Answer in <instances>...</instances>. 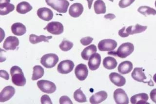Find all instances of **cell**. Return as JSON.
I'll list each match as a JSON object with an SVG mask.
<instances>
[{"mask_svg": "<svg viewBox=\"0 0 156 104\" xmlns=\"http://www.w3.org/2000/svg\"><path fill=\"white\" fill-rule=\"evenodd\" d=\"M134 50V46L133 44L125 43L121 45L116 52H109L108 54L124 59L132 53Z\"/></svg>", "mask_w": 156, "mask_h": 104, "instance_id": "1", "label": "cell"}, {"mask_svg": "<svg viewBox=\"0 0 156 104\" xmlns=\"http://www.w3.org/2000/svg\"><path fill=\"white\" fill-rule=\"evenodd\" d=\"M10 74L13 83L17 86L23 87L26 84V79L22 69L18 66H13L10 69Z\"/></svg>", "mask_w": 156, "mask_h": 104, "instance_id": "2", "label": "cell"}, {"mask_svg": "<svg viewBox=\"0 0 156 104\" xmlns=\"http://www.w3.org/2000/svg\"><path fill=\"white\" fill-rule=\"evenodd\" d=\"M48 5L61 13H65L67 11L69 3L67 0H45Z\"/></svg>", "mask_w": 156, "mask_h": 104, "instance_id": "3", "label": "cell"}, {"mask_svg": "<svg viewBox=\"0 0 156 104\" xmlns=\"http://www.w3.org/2000/svg\"><path fill=\"white\" fill-rule=\"evenodd\" d=\"M58 56L56 54L49 53L44 55L41 58V63L46 68L51 69L56 66L58 62Z\"/></svg>", "mask_w": 156, "mask_h": 104, "instance_id": "4", "label": "cell"}, {"mask_svg": "<svg viewBox=\"0 0 156 104\" xmlns=\"http://www.w3.org/2000/svg\"><path fill=\"white\" fill-rule=\"evenodd\" d=\"M37 86L41 91L48 94L54 93L57 88L55 84L45 80H41L38 81Z\"/></svg>", "mask_w": 156, "mask_h": 104, "instance_id": "5", "label": "cell"}, {"mask_svg": "<svg viewBox=\"0 0 156 104\" xmlns=\"http://www.w3.org/2000/svg\"><path fill=\"white\" fill-rule=\"evenodd\" d=\"M117 42L112 39H104L98 44V48L101 52H111L117 48Z\"/></svg>", "mask_w": 156, "mask_h": 104, "instance_id": "6", "label": "cell"}, {"mask_svg": "<svg viewBox=\"0 0 156 104\" xmlns=\"http://www.w3.org/2000/svg\"><path fill=\"white\" fill-rule=\"evenodd\" d=\"M44 30L53 35H60L63 33V26L62 23L58 22H51L48 23Z\"/></svg>", "mask_w": 156, "mask_h": 104, "instance_id": "7", "label": "cell"}, {"mask_svg": "<svg viewBox=\"0 0 156 104\" xmlns=\"http://www.w3.org/2000/svg\"><path fill=\"white\" fill-rule=\"evenodd\" d=\"M74 66V63L72 61L63 60L58 64L57 67L58 71L62 74H66L73 70Z\"/></svg>", "mask_w": 156, "mask_h": 104, "instance_id": "8", "label": "cell"}, {"mask_svg": "<svg viewBox=\"0 0 156 104\" xmlns=\"http://www.w3.org/2000/svg\"><path fill=\"white\" fill-rule=\"evenodd\" d=\"M114 99L117 104H129L128 96L125 91L122 88H118L115 91Z\"/></svg>", "mask_w": 156, "mask_h": 104, "instance_id": "9", "label": "cell"}, {"mask_svg": "<svg viewBox=\"0 0 156 104\" xmlns=\"http://www.w3.org/2000/svg\"><path fill=\"white\" fill-rule=\"evenodd\" d=\"M15 93V89L11 86H6L0 93V102L1 103L9 100Z\"/></svg>", "mask_w": 156, "mask_h": 104, "instance_id": "10", "label": "cell"}, {"mask_svg": "<svg viewBox=\"0 0 156 104\" xmlns=\"http://www.w3.org/2000/svg\"><path fill=\"white\" fill-rule=\"evenodd\" d=\"M19 45V40L16 36H9L4 41L3 48L6 50H14Z\"/></svg>", "mask_w": 156, "mask_h": 104, "instance_id": "11", "label": "cell"}, {"mask_svg": "<svg viewBox=\"0 0 156 104\" xmlns=\"http://www.w3.org/2000/svg\"><path fill=\"white\" fill-rule=\"evenodd\" d=\"M76 76L80 81H84L88 74V70L85 64H80L77 65L75 70Z\"/></svg>", "mask_w": 156, "mask_h": 104, "instance_id": "12", "label": "cell"}, {"mask_svg": "<svg viewBox=\"0 0 156 104\" xmlns=\"http://www.w3.org/2000/svg\"><path fill=\"white\" fill-rule=\"evenodd\" d=\"M101 63V56L99 53H95L90 56L88 65L89 69L93 71L99 69Z\"/></svg>", "mask_w": 156, "mask_h": 104, "instance_id": "13", "label": "cell"}, {"mask_svg": "<svg viewBox=\"0 0 156 104\" xmlns=\"http://www.w3.org/2000/svg\"><path fill=\"white\" fill-rule=\"evenodd\" d=\"M37 15L41 20L49 21L53 17L52 11L47 8H40L37 11Z\"/></svg>", "mask_w": 156, "mask_h": 104, "instance_id": "14", "label": "cell"}, {"mask_svg": "<svg viewBox=\"0 0 156 104\" xmlns=\"http://www.w3.org/2000/svg\"><path fill=\"white\" fill-rule=\"evenodd\" d=\"M108 94L106 91H100L91 96L89 99V101L91 104H100L105 100Z\"/></svg>", "mask_w": 156, "mask_h": 104, "instance_id": "15", "label": "cell"}, {"mask_svg": "<svg viewBox=\"0 0 156 104\" xmlns=\"http://www.w3.org/2000/svg\"><path fill=\"white\" fill-rule=\"evenodd\" d=\"M109 79L112 83L117 87H122L126 83V78L116 72H112L110 74Z\"/></svg>", "mask_w": 156, "mask_h": 104, "instance_id": "16", "label": "cell"}, {"mask_svg": "<svg viewBox=\"0 0 156 104\" xmlns=\"http://www.w3.org/2000/svg\"><path fill=\"white\" fill-rule=\"evenodd\" d=\"M83 11V6L80 3H75L71 5L69 9V14L71 17L78 18L82 15Z\"/></svg>", "mask_w": 156, "mask_h": 104, "instance_id": "17", "label": "cell"}, {"mask_svg": "<svg viewBox=\"0 0 156 104\" xmlns=\"http://www.w3.org/2000/svg\"><path fill=\"white\" fill-rule=\"evenodd\" d=\"M149 99L147 94L145 93H139L132 96L130 99L131 103L132 104H148L147 102Z\"/></svg>", "mask_w": 156, "mask_h": 104, "instance_id": "18", "label": "cell"}, {"mask_svg": "<svg viewBox=\"0 0 156 104\" xmlns=\"http://www.w3.org/2000/svg\"><path fill=\"white\" fill-rule=\"evenodd\" d=\"M131 76L133 79L138 82H143L144 83H147L144 81V80H146L147 78L143 71V69L142 67L135 68L132 73Z\"/></svg>", "mask_w": 156, "mask_h": 104, "instance_id": "19", "label": "cell"}, {"mask_svg": "<svg viewBox=\"0 0 156 104\" xmlns=\"http://www.w3.org/2000/svg\"><path fill=\"white\" fill-rule=\"evenodd\" d=\"M11 31L14 34L17 36H22L27 32L26 26L21 23H16L12 25Z\"/></svg>", "mask_w": 156, "mask_h": 104, "instance_id": "20", "label": "cell"}, {"mask_svg": "<svg viewBox=\"0 0 156 104\" xmlns=\"http://www.w3.org/2000/svg\"><path fill=\"white\" fill-rule=\"evenodd\" d=\"M133 67V64L130 61H125L119 64L118 70L122 74H126L131 71Z\"/></svg>", "mask_w": 156, "mask_h": 104, "instance_id": "21", "label": "cell"}, {"mask_svg": "<svg viewBox=\"0 0 156 104\" xmlns=\"http://www.w3.org/2000/svg\"><path fill=\"white\" fill-rule=\"evenodd\" d=\"M97 51L96 46L94 45H91L85 48L82 52L81 56L82 58L85 60H88L90 56L95 53H96Z\"/></svg>", "mask_w": 156, "mask_h": 104, "instance_id": "22", "label": "cell"}, {"mask_svg": "<svg viewBox=\"0 0 156 104\" xmlns=\"http://www.w3.org/2000/svg\"><path fill=\"white\" fill-rule=\"evenodd\" d=\"M147 28V26H143L137 23L135 26H130L126 30V31L129 35H133L140 33L146 30Z\"/></svg>", "mask_w": 156, "mask_h": 104, "instance_id": "23", "label": "cell"}, {"mask_svg": "<svg viewBox=\"0 0 156 104\" xmlns=\"http://www.w3.org/2000/svg\"><path fill=\"white\" fill-rule=\"evenodd\" d=\"M52 38V36H45L44 35L38 36L36 35L35 34L30 35L29 36V41L32 44H36L37 43H40V42H49V40L51 39Z\"/></svg>", "mask_w": 156, "mask_h": 104, "instance_id": "24", "label": "cell"}, {"mask_svg": "<svg viewBox=\"0 0 156 104\" xmlns=\"http://www.w3.org/2000/svg\"><path fill=\"white\" fill-rule=\"evenodd\" d=\"M117 65L118 63L116 59L112 57H106L103 60L104 66L107 70H113L117 67Z\"/></svg>", "mask_w": 156, "mask_h": 104, "instance_id": "25", "label": "cell"}, {"mask_svg": "<svg viewBox=\"0 0 156 104\" xmlns=\"http://www.w3.org/2000/svg\"><path fill=\"white\" fill-rule=\"evenodd\" d=\"M32 6L27 2H22L17 5L16 10L19 13L24 14L32 9Z\"/></svg>", "mask_w": 156, "mask_h": 104, "instance_id": "26", "label": "cell"}, {"mask_svg": "<svg viewBox=\"0 0 156 104\" xmlns=\"http://www.w3.org/2000/svg\"><path fill=\"white\" fill-rule=\"evenodd\" d=\"M15 6L9 3L0 4V15H6L14 10Z\"/></svg>", "mask_w": 156, "mask_h": 104, "instance_id": "27", "label": "cell"}, {"mask_svg": "<svg viewBox=\"0 0 156 104\" xmlns=\"http://www.w3.org/2000/svg\"><path fill=\"white\" fill-rule=\"evenodd\" d=\"M94 8L97 14H105L106 13V5L102 0H97L94 3Z\"/></svg>", "mask_w": 156, "mask_h": 104, "instance_id": "28", "label": "cell"}, {"mask_svg": "<svg viewBox=\"0 0 156 104\" xmlns=\"http://www.w3.org/2000/svg\"><path fill=\"white\" fill-rule=\"evenodd\" d=\"M44 69L40 66H35L33 67V74L32 77V80L33 81H36L39 79L41 78L44 76Z\"/></svg>", "mask_w": 156, "mask_h": 104, "instance_id": "29", "label": "cell"}, {"mask_svg": "<svg viewBox=\"0 0 156 104\" xmlns=\"http://www.w3.org/2000/svg\"><path fill=\"white\" fill-rule=\"evenodd\" d=\"M138 11L144 16H148L149 15H156V10L153 8L148 6H141L138 9Z\"/></svg>", "mask_w": 156, "mask_h": 104, "instance_id": "30", "label": "cell"}, {"mask_svg": "<svg viewBox=\"0 0 156 104\" xmlns=\"http://www.w3.org/2000/svg\"><path fill=\"white\" fill-rule=\"evenodd\" d=\"M75 100L79 103H84L87 102V97L81 90V88L77 89L74 93Z\"/></svg>", "mask_w": 156, "mask_h": 104, "instance_id": "31", "label": "cell"}, {"mask_svg": "<svg viewBox=\"0 0 156 104\" xmlns=\"http://www.w3.org/2000/svg\"><path fill=\"white\" fill-rule=\"evenodd\" d=\"M73 47V43L69 41L63 40L59 45L60 49L63 52H67L70 50Z\"/></svg>", "mask_w": 156, "mask_h": 104, "instance_id": "32", "label": "cell"}, {"mask_svg": "<svg viewBox=\"0 0 156 104\" xmlns=\"http://www.w3.org/2000/svg\"><path fill=\"white\" fill-rule=\"evenodd\" d=\"M135 0H121L119 3V6L122 9L127 8L133 4Z\"/></svg>", "mask_w": 156, "mask_h": 104, "instance_id": "33", "label": "cell"}, {"mask_svg": "<svg viewBox=\"0 0 156 104\" xmlns=\"http://www.w3.org/2000/svg\"><path fill=\"white\" fill-rule=\"evenodd\" d=\"M93 41V38L88 36V37L82 38V39H80V42L83 45L87 46L90 45L92 42Z\"/></svg>", "mask_w": 156, "mask_h": 104, "instance_id": "34", "label": "cell"}, {"mask_svg": "<svg viewBox=\"0 0 156 104\" xmlns=\"http://www.w3.org/2000/svg\"><path fill=\"white\" fill-rule=\"evenodd\" d=\"M60 104H72V101L67 96L64 95L61 97L60 99Z\"/></svg>", "mask_w": 156, "mask_h": 104, "instance_id": "35", "label": "cell"}, {"mask_svg": "<svg viewBox=\"0 0 156 104\" xmlns=\"http://www.w3.org/2000/svg\"><path fill=\"white\" fill-rule=\"evenodd\" d=\"M41 101L42 104H52V102L51 101V99L48 95H44L42 96L41 99Z\"/></svg>", "mask_w": 156, "mask_h": 104, "instance_id": "36", "label": "cell"}, {"mask_svg": "<svg viewBox=\"0 0 156 104\" xmlns=\"http://www.w3.org/2000/svg\"><path fill=\"white\" fill-rule=\"evenodd\" d=\"M126 27H123L119 31V35L121 37L125 38V37H128L129 35L128 33H127L126 31Z\"/></svg>", "mask_w": 156, "mask_h": 104, "instance_id": "37", "label": "cell"}, {"mask_svg": "<svg viewBox=\"0 0 156 104\" xmlns=\"http://www.w3.org/2000/svg\"><path fill=\"white\" fill-rule=\"evenodd\" d=\"M0 75H1V77L2 78H3L5 79L9 80V74H8V72L7 71H5V70H1V71H0Z\"/></svg>", "mask_w": 156, "mask_h": 104, "instance_id": "38", "label": "cell"}, {"mask_svg": "<svg viewBox=\"0 0 156 104\" xmlns=\"http://www.w3.org/2000/svg\"><path fill=\"white\" fill-rule=\"evenodd\" d=\"M150 96L152 101L156 104V88L153 89L150 92Z\"/></svg>", "mask_w": 156, "mask_h": 104, "instance_id": "39", "label": "cell"}, {"mask_svg": "<svg viewBox=\"0 0 156 104\" xmlns=\"http://www.w3.org/2000/svg\"><path fill=\"white\" fill-rule=\"evenodd\" d=\"M105 18L106 19H109V20H113L114 19L116 18V16L112 13L107 14L106 15H105L104 16Z\"/></svg>", "mask_w": 156, "mask_h": 104, "instance_id": "40", "label": "cell"}, {"mask_svg": "<svg viewBox=\"0 0 156 104\" xmlns=\"http://www.w3.org/2000/svg\"><path fill=\"white\" fill-rule=\"evenodd\" d=\"M87 1L89 9H91L92 5L93 2L94 0H87Z\"/></svg>", "mask_w": 156, "mask_h": 104, "instance_id": "41", "label": "cell"}, {"mask_svg": "<svg viewBox=\"0 0 156 104\" xmlns=\"http://www.w3.org/2000/svg\"><path fill=\"white\" fill-rule=\"evenodd\" d=\"M10 0H0V4L1 3H10Z\"/></svg>", "mask_w": 156, "mask_h": 104, "instance_id": "42", "label": "cell"}, {"mask_svg": "<svg viewBox=\"0 0 156 104\" xmlns=\"http://www.w3.org/2000/svg\"><path fill=\"white\" fill-rule=\"evenodd\" d=\"M153 80L154 82L156 83V74H154V75L153 76Z\"/></svg>", "mask_w": 156, "mask_h": 104, "instance_id": "43", "label": "cell"}, {"mask_svg": "<svg viewBox=\"0 0 156 104\" xmlns=\"http://www.w3.org/2000/svg\"><path fill=\"white\" fill-rule=\"evenodd\" d=\"M109 1H110L112 2H113L114 0H109Z\"/></svg>", "mask_w": 156, "mask_h": 104, "instance_id": "44", "label": "cell"}, {"mask_svg": "<svg viewBox=\"0 0 156 104\" xmlns=\"http://www.w3.org/2000/svg\"><path fill=\"white\" fill-rule=\"evenodd\" d=\"M155 6H156V1H155Z\"/></svg>", "mask_w": 156, "mask_h": 104, "instance_id": "45", "label": "cell"}, {"mask_svg": "<svg viewBox=\"0 0 156 104\" xmlns=\"http://www.w3.org/2000/svg\"><path fill=\"white\" fill-rule=\"evenodd\" d=\"M70 1H73L74 0H70Z\"/></svg>", "mask_w": 156, "mask_h": 104, "instance_id": "46", "label": "cell"}]
</instances>
